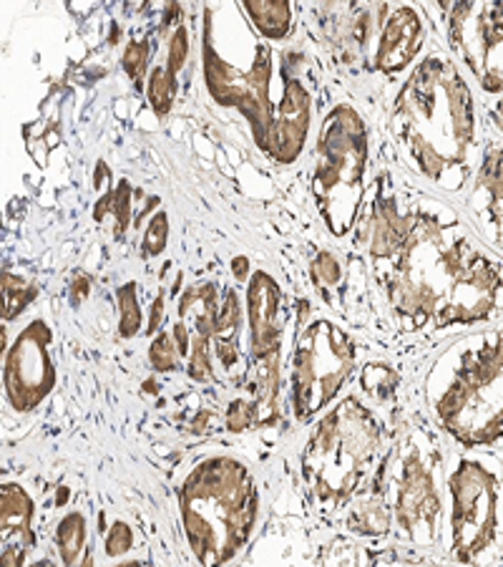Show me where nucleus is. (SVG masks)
Listing matches in <instances>:
<instances>
[{"label":"nucleus","mask_w":503,"mask_h":567,"mask_svg":"<svg viewBox=\"0 0 503 567\" xmlns=\"http://www.w3.org/2000/svg\"><path fill=\"white\" fill-rule=\"evenodd\" d=\"M423 41L426 21L420 11L410 6L390 8L388 18L383 21L378 43H375L373 69L396 76L416 61L420 49H423Z\"/></svg>","instance_id":"4468645a"},{"label":"nucleus","mask_w":503,"mask_h":567,"mask_svg":"<svg viewBox=\"0 0 503 567\" xmlns=\"http://www.w3.org/2000/svg\"><path fill=\"white\" fill-rule=\"evenodd\" d=\"M310 276H313V282L319 290L335 288V286H340V280H343V265L333 252L319 250L313 258V268H310Z\"/></svg>","instance_id":"c85d7f7f"},{"label":"nucleus","mask_w":503,"mask_h":567,"mask_svg":"<svg viewBox=\"0 0 503 567\" xmlns=\"http://www.w3.org/2000/svg\"><path fill=\"white\" fill-rule=\"evenodd\" d=\"M146 96L149 104L159 116H167L174 106V96H177V76L167 66H154L146 81Z\"/></svg>","instance_id":"5701e85b"},{"label":"nucleus","mask_w":503,"mask_h":567,"mask_svg":"<svg viewBox=\"0 0 503 567\" xmlns=\"http://www.w3.org/2000/svg\"><path fill=\"white\" fill-rule=\"evenodd\" d=\"M368 159V126L363 116L350 104H337L319 126L313 164V199L335 237H345L355 227Z\"/></svg>","instance_id":"0eeeda50"},{"label":"nucleus","mask_w":503,"mask_h":567,"mask_svg":"<svg viewBox=\"0 0 503 567\" xmlns=\"http://www.w3.org/2000/svg\"><path fill=\"white\" fill-rule=\"evenodd\" d=\"M116 567H142L139 563H122V565H116Z\"/></svg>","instance_id":"a18cd8bd"},{"label":"nucleus","mask_w":503,"mask_h":567,"mask_svg":"<svg viewBox=\"0 0 503 567\" xmlns=\"http://www.w3.org/2000/svg\"><path fill=\"white\" fill-rule=\"evenodd\" d=\"M446 35L453 59L463 63L486 94L503 96V0L448 6Z\"/></svg>","instance_id":"9b49d317"},{"label":"nucleus","mask_w":503,"mask_h":567,"mask_svg":"<svg viewBox=\"0 0 503 567\" xmlns=\"http://www.w3.org/2000/svg\"><path fill=\"white\" fill-rule=\"evenodd\" d=\"M171 338H174V343H177V349H179V355H189V351H191V336H189V326L187 323H179L171 328Z\"/></svg>","instance_id":"e433bc0d"},{"label":"nucleus","mask_w":503,"mask_h":567,"mask_svg":"<svg viewBox=\"0 0 503 567\" xmlns=\"http://www.w3.org/2000/svg\"><path fill=\"white\" fill-rule=\"evenodd\" d=\"M392 134L413 167L446 192L473 177L475 99L469 81L441 51L426 53L400 86L390 114Z\"/></svg>","instance_id":"7ed1b4c3"},{"label":"nucleus","mask_w":503,"mask_h":567,"mask_svg":"<svg viewBox=\"0 0 503 567\" xmlns=\"http://www.w3.org/2000/svg\"><path fill=\"white\" fill-rule=\"evenodd\" d=\"M240 8L264 41H285L292 33L295 11L287 0H244Z\"/></svg>","instance_id":"6ab92c4d"},{"label":"nucleus","mask_w":503,"mask_h":567,"mask_svg":"<svg viewBox=\"0 0 503 567\" xmlns=\"http://www.w3.org/2000/svg\"><path fill=\"white\" fill-rule=\"evenodd\" d=\"M390 523H392V509L388 505V499H383L378 495L358 502V505L350 509V517H347L350 529L368 537L386 535Z\"/></svg>","instance_id":"412c9836"},{"label":"nucleus","mask_w":503,"mask_h":567,"mask_svg":"<svg viewBox=\"0 0 503 567\" xmlns=\"http://www.w3.org/2000/svg\"><path fill=\"white\" fill-rule=\"evenodd\" d=\"M242 326V306L240 296L234 288L224 290V300L219 306L217 328H214V353L224 369H234L240 363V346H237V333Z\"/></svg>","instance_id":"aec40b11"},{"label":"nucleus","mask_w":503,"mask_h":567,"mask_svg":"<svg viewBox=\"0 0 503 567\" xmlns=\"http://www.w3.org/2000/svg\"><path fill=\"white\" fill-rule=\"evenodd\" d=\"M390 383H396V373H392L390 369H386V365L378 363V365H368L363 373V386L378 393V396H386V393L392 389Z\"/></svg>","instance_id":"72a5a7b5"},{"label":"nucleus","mask_w":503,"mask_h":567,"mask_svg":"<svg viewBox=\"0 0 503 567\" xmlns=\"http://www.w3.org/2000/svg\"><path fill=\"white\" fill-rule=\"evenodd\" d=\"M234 43L232 56L201 29V71L209 96L232 106L252 130L258 150L274 164H292L305 152L313 126V91L292 66L295 53H277L252 29L242 8L217 6Z\"/></svg>","instance_id":"f03ea898"},{"label":"nucleus","mask_w":503,"mask_h":567,"mask_svg":"<svg viewBox=\"0 0 503 567\" xmlns=\"http://www.w3.org/2000/svg\"><path fill=\"white\" fill-rule=\"evenodd\" d=\"M436 422L465 450L503 442V331H475L438 355L426 379Z\"/></svg>","instance_id":"20e7f679"},{"label":"nucleus","mask_w":503,"mask_h":567,"mask_svg":"<svg viewBox=\"0 0 503 567\" xmlns=\"http://www.w3.org/2000/svg\"><path fill=\"white\" fill-rule=\"evenodd\" d=\"M177 359H179V349L177 343H174L171 333H159L157 338L151 341V349H149V363L154 371L159 373H167L177 369Z\"/></svg>","instance_id":"c756f323"},{"label":"nucleus","mask_w":503,"mask_h":567,"mask_svg":"<svg viewBox=\"0 0 503 567\" xmlns=\"http://www.w3.org/2000/svg\"><path fill=\"white\" fill-rule=\"evenodd\" d=\"M59 555L66 567H78L86 557V517L81 512H71L61 519L56 533Z\"/></svg>","instance_id":"4be33fe9"},{"label":"nucleus","mask_w":503,"mask_h":567,"mask_svg":"<svg viewBox=\"0 0 503 567\" xmlns=\"http://www.w3.org/2000/svg\"><path fill=\"white\" fill-rule=\"evenodd\" d=\"M187 543L205 567H222L242 550L258 523V487L232 456H209L179 489Z\"/></svg>","instance_id":"39448f33"},{"label":"nucleus","mask_w":503,"mask_h":567,"mask_svg":"<svg viewBox=\"0 0 503 567\" xmlns=\"http://www.w3.org/2000/svg\"><path fill=\"white\" fill-rule=\"evenodd\" d=\"M25 547L21 545H6L3 547V567H21L23 565Z\"/></svg>","instance_id":"ea45409f"},{"label":"nucleus","mask_w":503,"mask_h":567,"mask_svg":"<svg viewBox=\"0 0 503 567\" xmlns=\"http://www.w3.org/2000/svg\"><path fill=\"white\" fill-rule=\"evenodd\" d=\"M489 118L493 122V126H496V130L503 134V96H499L496 102L489 106Z\"/></svg>","instance_id":"79ce46f5"},{"label":"nucleus","mask_w":503,"mask_h":567,"mask_svg":"<svg viewBox=\"0 0 503 567\" xmlns=\"http://www.w3.org/2000/svg\"><path fill=\"white\" fill-rule=\"evenodd\" d=\"M469 205L491 243L503 252V144H489L483 152Z\"/></svg>","instance_id":"dca6fc26"},{"label":"nucleus","mask_w":503,"mask_h":567,"mask_svg":"<svg viewBox=\"0 0 503 567\" xmlns=\"http://www.w3.org/2000/svg\"><path fill=\"white\" fill-rule=\"evenodd\" d=\"M252 424H258V409H254L252 401H244V399H237L227 409V429L234 434L247 432Z\"/></svg>","instance_id":"2f4dec72"},{"label":"nucleus","mask_w":503,"mask_h":567,"mask_svg":"<svg viewBox=\"0 0 503 567\" xmlns=\"http://www.w3.org/2000/svg\"><path fill=\"white\" fill-rule=\"evenodd\" d=\"M355 369V346L343 328L315 320L292 351V409L297 422H310L331 406Z\"/></svg>","instance_id":"6e6552de"},{"label":"nucleus","mask_w":503,"mask_h":567,"mask_svg":"<svg viewBox=\"0 0 503 567\" xmlns=\"http://www.w3.org/2000/svg\"><path fill=\"white\" fill-rule=\"evenodd\" d=\"M33 519V499L21 484H3L0 489V527H3V539L11 537L6 545H21L29 550L33 545L31 533Z\"/></svg>","instance_id":"f3484780"},{"label":"nucleus","mask_w":503,"mask_h":567,"mask_svg":"<svg viewBox=\"0 0 503 567\" xmlns=\"http://www.w3.org/2000/svg\"><path fill=\"white\" fill-rule=\"evenodd\" d=\"M132 545H134L132 527L126 523H114L112 529H108V535H106V555L118 557V555L129 553Z\"/></svg>","instance_id":"f704fd0d"},{"label":"nucleus","mask_w":503,"mask_h":567,"mask_svg":"<svg viewBox=\"0 0 503 567\" xmlns=\"http://www.w3.org/2000/svg\"><path fill=\"white\" fill-rule=\"evenodd\" d=\"M282 292L277 280L258 270L247 288V318H250V359L262 361L280 353Z\"/></svg>","instance_id":"2eb2a0df"},{"label":"nucleus","mask_w":503,"mask_h":567,"mask_svg":"<svg viewBox=\"0 0 503 567\" xmlns=\"http://www.w3.org/2000/svg\"><path fill=\"white\" fill-rule=\"evenodd\" d=\"M187 373L191 381H209L212 377V341L209 338H191V351L187 361Z\"/></svg>","instance_id":"cd10ccee"},{"label":"nucleus","mask_w":503,"mask_h":567,"mask_svg":"<svg viewBox=\"0 0 503 567\" xmlns=\"http://www.w3.org/2000/svg\"><path fill=\"white\" fill-rule=\"evenodd\" d=\"M35 296H39V288L3 270V320H13L21 316L33 303Z\"/></svg>","instance_id":"b1692460"},{"label":"nucleus","mask_w":503,"mask_h":567,"mask_svg":"<svg viewBox=\"0 0 503 567\" xmlns=\"http://www.w3.org/2000/svg\"><path fill=\"white\" fill-rule=\"evenodd\" d=\"M91 288H94V278L86 276V272H76L71 278V303L81 306L91 296Z\"/></svg>","instance_id":"c9c22d12"},{"label":"nucleus","mask_w":503,"mask_h":567,"mask_svg":"<svg viewBox=\"0 0 503 567\" xmlns=\"http://www.w3.org/2000/svg\"><path fill=\"white\" fill-rule=\"evenodd\" d=\"M118 303V333L122 338H134L142 331V306L139 292H136V282H126L116 290Z\"/></svg>","instance_id":"393cba45"},{"label":"nucleus","mask_w":503,"mask_h":567,"mask_svg":"<svg viewBox=\"0 0 503 567\" xmlns=\"http://www.w3.org/2000/svg\"><path fill=\"white\" fill-rule=\"evenodd\" d=\"M451 550L461 563H479L499 537L501 484L483 460L463 456L448 477Z\"/></svg>","instance_id":"1a4fd4ad"},{"label":"nucleus","mask_w":503,"mask_h":567,"mask_svg":"<svg viewBox=\"0 0 503 567\" xmlns=\"http://www.w3.org/2000/svg\"><path fill=\"white\" fill-rule=\"evenodd\" d=\"M149 53H151L149 41H132L124 51V59H122L124 71L126 76L134 81L136 89L144 86L146 73H149Z\"/></svg>","instance_id":"bb28decb"},{"label":"nucleus","mask_w":503,"mask_h":567,"mask_svg":"<svg viewBox=\"0 0 503 567\" xmlns=\"http://www.w3.org/2000/svg\"><path fill=\"white\" fill-rule=\"evenodd\" d=\"M383 292L406 328L486 323L503 308V278L471 233L441 203H420L396 258L375 265Z\"/></svg>","instance_id":"f257e3e1"},{"label":"nucleus","mask_w":503,"mask_h":567,"mask_svg":"<svg viewBox=\"0 0 503 567\" xmlns=\"http://www.w3.org/2000/svg\"><path fill=\"white\" fill-rule=\"evenodd\" d=\"M31 567H53L49 560H43V563H35V565H31Z\"/></svg>","instance_id":"c03bdc74"},{"label":"nucleus","mask_w":503,"mask_h":567,"mask_svg":"<svg viewBox=\"0 0 503 567\" xmlns=\"http://www.w3.org/2000/svg\"><path fill=\"white\" fill-rule=\"evenodd\" d=\"M187 59H189V33H187V25L181 23V25H177V31L171 33L169 56H167V63H164V66H167L174 73V76H177V73L185 69Z\"/></svg>","instance_id":"473e14b6"},{"label":"nucleus","mask_w":503,"mask_h":567,"mask_svg":"<svg viewBox=\"0 0 503 567\" xmlns=\"http://www.w3.org/2000/svg\"><path fill=\"white\" fill-rule=\"evenodd\" d=\"M232 272H234L237 280L244 282L247 276H250V260H247L244 255H237V258L232 260Z\"/></svg>","instance_id":"a19ab883"},{"label":"nucleus","mask_w":503,"mask_h":567,"mask_svg":"<svg viewBox=\"0 0 503 567\" xmlns=\"http://www.w3.org/2000/svg\"><path fill=\"white\" fill-rule=\"evenodd\" d=\"M416 217L418 205L408 209L400 207V199L390 187V177H380L368 217H365V245H368L373 265L396 258L413 230Z\"/></svg>","instance_id":"ddd939ff"},{"label":"nucleus","mask_w":503,"mask_h":567,"mask_svg":"<svg viewBox=\"0 0 503 567\" xmlns=\"http://www.w3.org/2000/svg\"><path fill=\"white\" fill-rule=\"evenodd\" d=\"M398 472H392L390 499L396 525L418 545H431L441 519V484H438V454L410 436L398 454Z\"/></svg>","instance_id":"9d476101"},{"label":"nucleus","mask_w":503,"mask_h":567,"mask_svg":"<svg viewBox=\"0 0 503 567\" xmlns=\"http://www.w3.org/2000/svg\"><path fill=\"white\" fill-rule=\"evenodd\" d=\"M161 320H164V296H157L154 298L151 303V310H149V326H146V333H157L161 328Z\"/></svg>","instance_id":"4c0bfd02"},{"label":"nucleus","mask_w":503,"mask_h":567,"mask_svg":"<svg viewBox=\"0 0 503 567\" xmlns=\"http://www.w3.org/2000/svg\"><path fill=\"white\" fill-rule=\"evenodd\" d=\"M219 306L222 303H217V288L212 282H199V286L187 288L185 296L179 298V318L195 331V336L212 341Z\"/></svg>","instance_id":"a211bd4d"},{"label":"nucleus","mask_w":503,"mask_h":567,"mask_svg":"<svg viewBox=\"0 0 503 567\" xmlns=\"http://www.w3.org/2000/svg\"><path fill=\"white\" fill-rule=\"evenodd\" d=\"M106 209H112L114 213L116 223H118V235H122L132 223V185L129 182H118V187L114 192L108 189L106 195L101 197V203L94 209V217L98 219V223L104 219Z\"/></svg>","instance_id":"a878e982"},{"label":"nucleus","mask_w":503,"mask_h":567,"mask_svg":"<svg viewBox=\"0 0 503 567\" xmlns=\"http://www.w3.org/2000/svg\"><path fill=\"white\" fill-rule=\"evenodd\" d=\"M380 444L383 426L360 399L347 396L327 411L302 454V474L317 505H345L370 472Z\"/></svg>","instance_id":"423d86ee"},{"label":"nucleus","mask_w":503,"mask_h":567,"mask_svg":"<svg viewBox=\"0 0 503 567\" xmlns=\"http://www.w3.org/2000/svg\"><path fill=\"white\" fill-rule=\"evenodd\" d=\"M78 567H94V555H91V553H86V557H84V563H81Z\"/></svg>","instance_id":"37998d69"},{"label":"nucleus","mask_w":503,"mask_h":567,"mask_svg":"<svg viewBox=\"0 0 503 567\" xmlns=\"http://www.w3.org/2000/svg\"><path fill=\"white\" fill-rule=\"evenodd\" d=\"M53 333L43 320H33L15 336L11 349L6 351V399L18 414L33 411L43 404L56 386V365L51 359Z\"/></svg>","instance_id":"f8f14e48"},{"label":"nucleus","mask_w":503,"mask_h":567,"mask_svg":"<svg viewBox=\"0 0 503 567\" xmlns=\"http://www.w3.org/2000/svg\"><path fill=\"white\" fill-rule=\"evenodd\" d=\"M169 243V217L167 213H159L157 217H151L149 227L144 233V255L146 258H157L164 250H167Z\"/></svg>","instance_id":"7c9ffc66"},{"label":"nucleus","mask_w":503,"mask_h":567,"mask_svg":"<svg viewBox=\"0 0 503 567\" xmlns=\"http://www.w3.org/2000/svg\"><path fill=\"white\" fill-rule=\"evenodd\" d=\"M209 429H214V411H199V414L191 419V432L195 434H207Z\"/></svg>","instance_id":"58836bf2"}]
</instances>
